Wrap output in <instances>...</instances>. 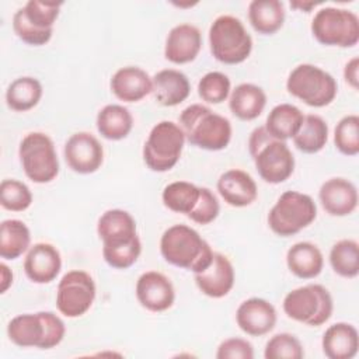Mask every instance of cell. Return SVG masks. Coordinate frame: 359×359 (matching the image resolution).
<instances>
[{"instance_id":"cell-46","label":"cell","mask_w":359,"mask_h":359,"mask_svg":"<svg viewBox=\"0 0 359 359\" xmlns=\"http://www.w3.org/2000/svg\"><path fill=\"white\" fill-rule=\"evenodd\" d=\"M320 3H316V1H300V0H296V1H290V7L294 8V10H299V11H304V13H310L311 8H314L316 6H318Z\"/></svg>"},{"instance_id":"cell-32","label":"cell","mask_w":359,"mask_h":359,"mask_svg":"<svg viewBox=\"0 0 359 359\" xmlns=\"http://www.w3.org/2000/svg\"><path fill=\"white\" fill-rule=\"evenodd\" d=\"M328 125L316 114L304 115L303 122L293 136V143L297 150L306 154H316L321 151L328 142Z\"/></svg>"},{"instance_id":"cell-7","label":"cell","mask_w":359,"mask_h":359,"mask_svg":"<svg viewBox=\"0 0 359 359\" xmlns=\"http://www.w3.org/2000/svg\"><path fill=\"white\" fill-rule=\"evenodd\" d=\"M317 217L314 199L299 191H285L268 213V226L279 237H290L309 227Z\"/></svg>"},{"instance_id":"cell-24","label":"cell","mask_w":359,"mask_h":359,"mask_svg":"<svg viewBox=\"0 0 359 359\" xmlns=\"http://www.w3.org/2000/svg\"><path fill=\"white\" fill-rule=\"evenodd\" d=\"M323 353L328 359H352L359 349V334L349 323L331 324L321 338Z\"/></svg>"},{"instance_id":"cell-15","label":"cell","mask_w":359,"mask_h":359,"mask_svg":"<svg viewBox=\"0 0 359 359\" xmlns=\"http://www.w3.org/2000/svg\"><path fill=\"white\" fill-rule=\"evenodd\" d=\"M278 321V313L272 303L262 297H250L240 303L236 310L238 328L250 337L269 334Z\"/></svg>"},{"instance_id":"cell-39","label":"cell","mask_w":359,"mask_h":359,"mask_svg":"<svg viewBox=\"0 0 359 359\" xmlns=\"http://www.w3.org/2000/svg\"><path fill=\"white\" fill-rule=\"evenodd\" d=\"M304 349L299 338L289 332L275 334L268 339L264 349L265 359H302Z\"/></svg>"},{"instance_id":"cell-43","label":"cell","mask_w":359,"mask_h":359,"mask_svg":"<svg viewBox=\"0 0 359 359\" xmlns=\"http://www.w3.org/2000/svg\"><path fill=\"white\" fill-rule=\"evenodd\" d=\"M217 359H252L254 348L250 341L244 338H227L222 341L216 351Z\"/></svg>"},{"instance_id":"cell-37","label":"cell","mask_w":359,"mask_h":359,"mask_svg":"<svg viewBox=\"0 0 359 359\" xmlns=\"http://www.w3.org/2000/svg\"><path fill=\"white\" fill-rule=\"evenodd\" d=\"M32 192L20 180L7 178L0 184V205L10 212H24L32 205Z\"/></svg>"},{"instance_id":"cell-33","label":"cell","mask_w":359,"mask_h":359,"mask_svg":"<svg viewBox=\"0 0 359 359\" xmlns=\"http://www.w3.org/2000/svg\"><path fill=\"white\" fill-rule=\"evenodd\" d=\"M201 187L188 181H174L164 187L161 201L168 210L188 216L195 208Z\"/></svg>"},{"instance_id":"cell-18","label":"cell","mask_w":359,"mask_h":359,"mask_svg":"<svg viewBox=\"0 0 359 359\" xmlns=\"http://www.w3.org/2000/svg\"><path fill=\"white\" fill-rule=\"evenodd\" d=\"M62 269L59 250L49 243H36L29 247L24 258V272L27 278L38 285L50 283Z\"/></svg>"},{"instance_id":"cell-35","label":"cell","mask_w":359,"mask_h":359,"mask_svg":"<svg viewBox=\"0 0 359 359\" xmlns=\"http://www.w3.org/2000/svg\"><path fill=\"white\" fill-rule=\"evenodd\" d=\"M62 1L29 0L20 10L24 18L36 29L53 31V25L59 17Z\"/></svg>"},{"instance_id":"cell-19","label":"cell","mask_w":359,"mask_h":359,"mask_svg":"<svg viewBox=\"0 0 359 359\" xmlns=\"http://www.w3.org/2000/svg\"><path fill=\"white\" fill-rule=\"evenodd\" d=\"M202 49V34L192 24H178L170 29L164 45V57L174 65L194 62Z\"/></svg>"},{"instance_id":"cell-26","label":"cell","mask_w":359,"mask_h":359,"mask_svg":"<svg viewBox=\"0 0 359 359\" xmlns=\"http://www.w3.org/2000/svg\"><path fill=\"white\" fill-rule=\"evenodd\" d=\"M287 269L300 279H314L324 268L321 250L310 241H299L286 252Z\"/></svg>"},{"instance_id":"cell-22","label":"cell","mask_w":359,"mask_h":359,"mask_svg":"<svg viewBox=\"0 0 359 359\" xmlns=\"http://www.w3.org/2000/svg\"><path fill=\"white\" fill-rule=\"evenodd\" d=\"M97 234L102 247L122 245L139 237L133 216L123 209L105 210L97 222Z\"/></svg>"},{"instance_id":"cell-6","label":"cell","mask_w":359,"mask_h":359,"mask_svg":"<svg viewBox=\"0 0 359 359\" xmlns=\"http://www.w3.org/2000/svg\"><path fill=\"white\" fill-rule=\"evenodd\" d=\"M282 309L293 321L320 327L331 318L334 300L327 287L320 283H309L290 290L283 299Z\"/></svg>"},{"instance_id":"cell-38","label":"cell","mask_w":359,"mask_h":359,"mask_svg":"<svg viewBox=\"0 0 359 359\" xmlns=\"http://www.w3.org/2000/svg\"><path fill=\"white\" fill-rule=\"evenodd\" d=\"M231 93V81L222 72H209L198 81V95L208 104H222Z\"/></svg>"},{"instance_id":"cell-16","label":"cell","mask_w":359,"mask_h":359,"mask_svg":"<svg viewBox=\"0 0 359 359\" xmlns=\"http://www.w3.org/2000/svg\"><path fill=\"white\" fill-rule=\"evenodd\" d=\"M198 289L210 299H222L227 296L236 282V272L231 261L222 252H213L210 265L194 273Z\"/></svg>"},{"instance_id":"cell-21","label":"cell","mask_w":359,"mask_h":359,"mask_svg":"<svg viewBox=\"0 0 359 359\" xmlns=\"http://www.w3.org/2000/svg\"><path fill=\"white\" fill-rule=\"evenodd\" d=\"M112 94L123 102H139L153 91L151 77L137 66L118 69L109 81Z\"/></svg>"},{"instance_id":"cell-9","label":"cell","mask_w":359,"mask_h":359,"mask_svg":"<svg viewBox=\"0 0 359 359\" xmlns=\"http://www.w3.org/2000/svg\"><path fill=\"white\" fill-rule=\"evenodd\" d=\"M286 90L309 107L330 105L338 93L337 80L321 67L311 63L297 65L287 76Z\"/></svg>"},{"instance_id":"cell-3","label":"cell","mask_w":359,"mask_h":359,"mask_svg":"<svg viewBox=\"0 0 359 359\" xmlns=\"http://www.w3.org/2000/svg\"><path fill=\"white\" fill-rule=\"evenodd\" d=\"M248 153L258 175L268 184L285 182L294 171V156L287 143L269 135L265 126H258L251 132Z\"/></svg>"},{"instance_id":"cell-34","label":"cell","mask_w":359,"mask_h":359,"mask_svg":"<svg viewBox=\"0 0 359 359\" xmlns=\"http://www.w3.org/2000/svg\"><path fill=\"white\" fill-rule=\"evenodd\" d=\"M330 265L342 278H356L359 273V244L352 238L337 241L330 250Z\"/></svg>"},{"instance_id":"cell-29","label":"cell","mask_w":359,"mask_h":359,"mask_svg":"<svg viewBox=\"0 0 359 359\" xmlns=\"http://www.w3.org/2000/svg\"><path fill=\"white\" fill-rule=\"evenodd\" d=\"M31 247V231L18 219H6L0 224V257L6 261L20 258Z\"/></svg>"},{"instance_id":"cell-8","label":"cell","mask_w":359,"mask_h":359,"mask_svg":"<svg viewBox=\"0 0 359 359\" xmlns=\"http://www.w3.org/2000/svg\"><path fill=\"white\" fill-rule=\"evenodd\" d=\"M187 139L181 126L172 121H160L149 132L143 146V161L154 172H167L181 158Z\"/></svg>"},{"instance_id":"cell-42","label":"cell","mask_w":359,"mask_h":359,"mask_svg":"<svg viewBox=\"0 0 359 359\" xmlns=\"http://www.w3.org/2000/svg\"><path fill=\"white\" fill-rule=\"evenodd\" d=\"M13 31L24 43L31 46H42L48 43L53 35V31H41L32 27L24 18L20 8L13 15Z\"/></svg>"},{"instance_id":"cell-25","label":"cell","mask_w":359,"mask_h":359,"mask_svg":"<svg viewBox=\"0 0 359 359\" xmlns=\"http://www.w3.org/2000/svg\"><path fill=\"white\" fill-rule=\"evenodd\" d=\"M266 94L252 83L236 86L229 95V109L240 121H254L265 109Z\"/></svg>"},{"instance_id":"cell-31","label":"cell","mask_w":359,"mask_h":359,"mask_svg":"<svg viewBox=\"0 0 359 359\" xmlns=\"http://www.w3.org/2000/svg\"><path fill=\"white\" fill-rule=\"evenodd\" d=\"M42 94L43 88L38 79L22 76L8 84L6 90V104L15 112H25L39 104Z\"/></svg>"},{"instance_id":"cell-11","label":"cell","mask_w":359,"mask_h":359,"mask_svg":"<svg viewBox=\"0 0 359 359\" xmlns=\"http://www.w3.org/2000/svg\"><path fill=\"white\" fill-rule=\"evenodd\" d=\"M310 29L316 41L325 46L352 48L359 42V18L346 8H320L311 20Z\"/></svg>"},{"instance_id":"cell-40","label":"cell","mask_w":359,"mask_h":359,"mask_svg":"<svg viewBox=\"0 0 359 359\" xmlns=\"http://www.w3.org/2000/svg\"><path fill=\"white\" fill-rule=\"evenodd\" d=\"M142 254V241L135 238L130 243L115 245V247H102L104 261L114 269H128L136 264Z\"/></svg>"},{"instance_id":"cell-23","label":"cell","mask_w":359,"mask_h":359,"mask_svg":"<svg viewBox=\"0 0 359 359\" xmlns=\"http://www.w3.org/2000/svg\"><path fill=\"white\" fill-rule=\"evenodd\" d=\"M153 97L163 107H175L191 94V83L185 73L177 69H163L153 77Z\"/></svg>"},{"instance_id":"cell-30","label":"cell","mask_w":359,"mask_h":359,"mask_svg":"<svg viewBox=\"0 0 359 359\" xmlns=\"http://www.w3.org/2000/svg\"><path fill=\"white\" fill-rule=\"evenodd\" d=\"M303 118L304 115L300 108L293 104L283 102L275 105L269 111L264 126L269 135L286 142L287 139H293V136L297 133Z\"/></svg>"},{"instance_id":"cell-13","label":"cell","mask_w":359,"mask_h":359,"mask_svg":"<svg viewBox=\"0 0 359 359\" xmlns=\"http://www.w3.org/2000/svg\"><path fill=\"white\" fill-rule=\"evenodd\" d=\"M63 156L69 168L87 175L98 171L104 163V147L90 132H76L65 143Z\"/></svg>"},{"instance_id":"cell-10","label":"cell","mask_w":359,"mask_h":359,"mask_svg":"<svg viewBox=\"0 0 359 359\" xmlns=\"http://www.w3.org/2000/svg\"><path fill=\"white\" fill-rule=\"evenodd\" d=\"M18 157L25 177L35 184L52 182L59 174L55 143L43 132L27 133L20 142Z\"/></svg>"},{"instance_id":"cell-28","label":"cell","mask_w":359,"mask_h":359,"mask_svg":"<svg viewBox=\"0 0 359 359\" xmlns=\"http://www.w3.org/2000/svg\"><path fill=\"white\" fill-rule=\"evenodd\" d=\"M248 21L255 32L272 35L285 22V7L279 0H252L248 4Z\"/></svg>"},{"instance_id":"cell-27","label":"cell","mask_w":359,"mask_h":359,"mask_svg":"<svg viewBox=\"0 0 359 359\" xmlns=\"http://www.w3.org/2000/svg\"><path fill=\"white\" fill-rule=\"evenodd\" d=\"M95 126L104 139L118 142L130 133L133 128V116L126 107L121 104H108L98 111Z\"/></svg>"},{"instance_id":"cell-44","label":"cell","mask_w":359,"mask_h":359,"mask_svg":"<svg viewBox=\"0 0 359 359\" xmlns=\"http://www.w3.org/2000/svg\"><path fill=\"white\" fill-rule=\"evenodd\" d=\"M358 72H359V57L355 56L351 60H348L344 67V79L353 90H358V83H359Z\"/></svg>"},{"instance_id":"cell-17","label":"cell","mask_w":359,"mask_h":359,"mask_svg":"<svg viewBox=\"0 0 359 359\" xmlns=\"http://www.w3.org/2000/svg\"><path fill=\"white\" fill-rule=\"evenodd\" d=\"M318 201L330 216L344 217L356 210L359 196L353 182L342 177H334L321 184Z\"/></svg>"},{"instance_id":"cell-20","label":"cell","mask_w":359,"mask_h":359,"mask_svg":"<svg viewBox=\"0 0 359 359\" xmlns=\"http://www.w3.org/2000/svg\"><path fill=\"white\" fill-rule=\"evenodd\" d=\"M222 199L233 208H245L252 205L258 198L255 180L244 170L231 168L224 171L216 184Z\"/></svg>"},{"instance_id":"cell-45","label":"cell","mask_w":359,"mask_h":359,"mask_svg":"<svg viewBox=\"0 0 359 359\" xmlns=\"http://www.w3.org/2000/svg\"><path fill=\"white\" fill-rule=\"evenodd\" d=\"M13 271L8 268V265L6 262L0 264V293H6L11 285H13Z\"/></svg>"},{"instance_id":"cell-12","label":"cell","mask_w":359,"mask_h":359,"mask_svg":"<svg viewBox=\"0 0 359 359\" xmlns=\"http://www.w3.org/2000/svg\"><path fill=\"white\" fill-rule=\"evenodd\" d=\"M97 286L93 276L81 269L66 272L57 283L56 309L67 318L84 316L93 306Z\"/></svg>"},{"instance_id":"cell-41","label":"cell","mask_w":359,"mask_h":359,"mask_svg":"<svg viewBox=\"0 0 359 359\" xmlns=\"http://www.w3.org/2000/svg\"><path fill=\"white\" fill-rule=\"evenodd\" d=\"M220 213V203L216 198V195L206 187H201L199 199L192 209V212L188 215V217L198 223V224H210L216 220V217Z\"/></svg>"},{"instance_id":"cell-2","label":"cell","mask_w":359,"mask_h":359,"mask_svg":"<svg viewBox=\"0 0 359 359\" xmlns=\"http://www.w3.org/2000/svg\"><path fill=\"white\" fill-rule=\"evenodd\" d=\"M178 125L189 144L208 151L226 149L233 135L230 121L203 104H191L184 108Z\"/></svg>"},{"instance_id":"cell-1","label":"cell","mask_w":359,"mask_h":359,"mask_svg":"<svg viewBox=\"0 0 359 359\" xmlns=\"http://www.w3.org/2000/svg\"><path fill=\"white\" fill-rule=\"evenodd\" d=\"M213 252L209 243L187 224H172L160 238V254L164 261L194 273L210 265Z\"/></svg>"},{"instance_id":"cell-36","label":"cell","mask_w":359,"mask_h":359,"mask_svg":"<svg viewBox=\"0 0 359 359\" xmlns=\"http://www.w3.org/2000/svg\"><path fill=\"white\" fill-rule=\"evenodd\" d=\"M335 149L344 154L353 157L359 153V116L355 114L345 115L339 119L334 129Z\"/></svg>"},{"instance_id":"cell-4","label":"cell","mask_w":359,"mask_h":359,"mask_svg":"<svg viewBox=\"0 0 359 359\" xmlns=\"http://www.w3.org/2000/svg\"><path fill=\"white\" fill-rule=\"evenodd\" d=\"M65 334L63 320L52 311L18 314L7 324L8 339L20 348L52 349L63 341Z\"/></svg>"},{"instance_id":"cell-14","label":"cell","mask_w":359,"mask_h":359,"mask_svg":"<svg viewBox=\"0 0 359 359\" xmlns=\"http://www.w3.org/2000/svg\"><path fill=\"white\" fill-rule=\"evenodd\" d=\"M139 304L151 313H163L172 307L175 290L171 280L158 271L143 272L135 286Z\"/></svg>"},{"instance_id":"cell-5","label":"cell","mask_w":359,"mask_h":359,"mask_svg":"<svg viewBox=\"0 0 359 359\" xmlns=\"http://www.w3.org/2000/svg\"><path fill=\"white\" fill-rule=\"evenodd\" d=\"M212 56L223 65H240L252 52V38L240 18L229 14L219 15L209 28Z\"/></svg>"}]
</instances>
